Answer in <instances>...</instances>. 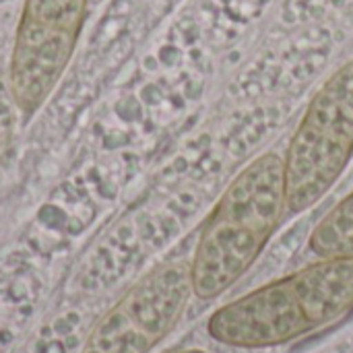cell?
Segmentation results:
<instances>
[{
    "label": "cell",
    "instance_id": "1",
    "mask_svg": "<svg viewBox=\"0 0 353 353\" xmlns=\"http://www.w3.org/2000/svg\"><path fill=\"white\" fill-rule=\"evenodd\" d=\"M353 312V259H321L217 308L209 335L223 345L263 350L335 325Z\"/></svg>",
    "mask_w": 353,
    "mask_h": 353
},
{
    "label": "cell",
    "instance_id": "2",
    "mask_svg": "<svg viewBox=\"0 0 353 353\" xmlns=\"http://www.w3.org/2000/svg\"><path fill=\"white\" fill-rule=\"evenodd\" d=\"M283 157L263 153L225 188L203 223L190 265L192 294L213 300L261 256L285 215Z\"/></svg>",
    "mask_w": 353,
    "mask_h": 353
},
{
    "label": "cell",
    "instance_id": "3",
    "mask_svg": "<svg viewBox=\"0 0 353 353\" xmlns=\"http://www.w3.org/2000/svg\"><path fill=\"white\" fill-rule=\"evenodd\" d=\"M353 155V60L310 99L283 157L285 209L314 207L341 178Z\"/></svg>",
    "mask_w": 353,
    "mask_h": 353
},
{
    "label": "cell",
    "instance_id": "4",
    "mask_svg": "<svg viewBox=\"0 0 353 353\" xmlns=\"http://www.w3.org/2000/svg\"><path fill=\"white\" fill-rule=\"evenodd\" d=\"M89 0H25L14 33L8 89L19 112L29 118L50 97L64 74Z\"/></svg>",
    "mask_w": 353,
    "mask_h": 353
},
{
    "label": "cell",
    "instance_id": "5",
    "mask_svg": "<svg viewBox=\"0 0 353 353\" xmlns=\"http://www.w3.org/2000/svg\"><path fill=\"white\" fill-rule=\"evenodd\" d=\"M190 296L188 263L151 269L101 316L81 353H149L176 329Z\"/></svg>",
    "mask_w": 353,
    "mask_h": 353
},
{
    "label": "cell",
    "instance_id": "6",
    "mask_svg": "<svg viewBox=\"0 0 353 353\" xmlns=\"http://www.w3.org/2000/svg\"><path fill=\"white\" fill-rule=\"evenodd\" d=\"M308 246L319 259H353V192L316 223Z\"/></svg>",
    "mask_w": 353,
    "mask_h": 353
},
{
    "label": "cell",
    "instance_id": "7",
    "mask_svg": "<svg viewBox=\"0 0 353 353\" xmlns=\"http://www.w3.org/2000/svg\"><path fill=\"white\" fill-rule=\"evenodd\" d=\"M165 353H207L203 350H176V352H165Z\"/></svg>",
    "mask_w": 353,
    "mask_h": 353
},
{
    "label": "cell",
    "instance_id": "8",
    "mask_svg": "<svg viewBox=\"0 0 353 353\" xmlns=\"http://www.w3.org/2000/svg\"><path fill=\"white\" fill-rule=\"evenodd\" d=\"M97 2H101V0H97Z\"/></svg>",
    "mask_w": 353,
    "mask_h": 353
}]
</instances>
